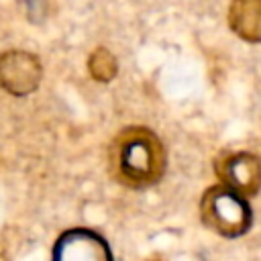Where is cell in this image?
<instances>
[{"label": "cell", "mask_w": 261, "mask_h": 261, "mask_svg": "<svg viewBox=\"0 0 261 261\" xmlns=\"http://www.w3.org/2000/svg\"><path fill=\"white\" fill-rule=\"evenodd\" d=\"M200 218L210 230L232 239L249 230L253 214L245 196L218 184L204 192L200 200Z\"/></svg>", "instance_id": "2"}, {"label": "cell", "mask_w": 261, "mask_h": 261, "mask_svg": "<svg viewBox=\"0 0 261 261\" xmlns=\"http://www.w3.org/2000/svg\"><path fill=\"white\" fill-rule=\"evenodd\" d=\"M88 67H90V73L94 75V80L98 82H110L116 73V59L112 57V53L104 47L96 49L88 61Z\"/></svg>", "instance_id": "7"}, {"label": "cell", "mask_w": 261, "mask_h": 261, "mask_svg": "<svg viewBox=\"0 0 261 261\" xmlns=\"http://www.w3.org/2000/svg\"><path fill=\"white\" fill-rule=\"evenodd\" d=\"M110 171L126 188H149L165 173V147L151 128L126 126L110 145Z\"/></svg>", "instance_id": "1"}, {"label": "cell", "mask_w": 261, "mask_h": 261, "mask_svg": "<svg viewBox=\"0 0 261 261\" xmlns=\"http://www.w3.org/2000/svg\"><path fill=\"white\" fill-rule=\"evenodd\" d=\"M230 29L245 41H261V2H234L228 10Z\"/></svg>", "instance_id": "6"}, {"label": "cell", "mask_w": 261, "mask_h": 261, "mask_svg": "<svg viewBox=\"0 0 261 261\" xmlns=\"http://www.w3.org/2000/svg\"><path fill=\"white\" fill-rule=\"evenodd\" d=\"M214 169L222 186L245 198L255 196L261 188V159L253 153H226L214 163Z\"/></svg>", "instance_id": "5"}, {"label": "cell", "mask_w": 261, "mask_h": 261, "mask_svg": "<svg viewBox=\"0 0 261 261\" xmlns=\"http://www.w3.org/2000/svg\"><path fill=\"white\" fill-rule=\"evenodd\" d=\"M43 75L41 61L37 55L10 49L0 55V86L12 96H27L39 88Z\"/></svg>", "instance_id": "3"}, {"label": "cell", "mask_w": 261, "mask_h": 261, "mask_svg": "<svg viewBox=\"0 0 261 261\" xmlns=\"http://www.w3.org/2000/svg\"><path fill=\"white\" fill-rule=\"evenodd\" d=\"M53 261H112V251L102 234L92 228H69L53 247Z\"/></svg>", "instance_id": "4"}]
</instances>
